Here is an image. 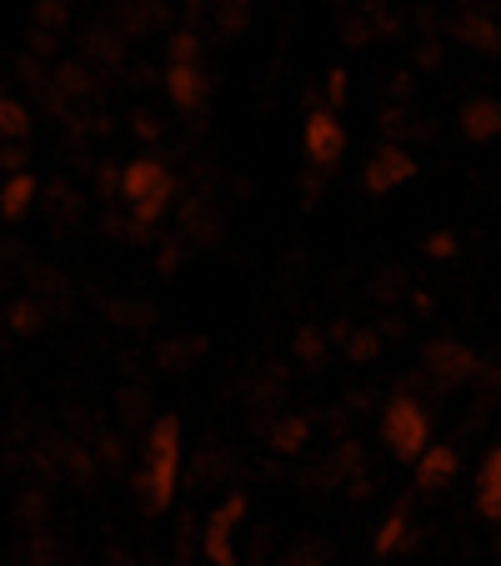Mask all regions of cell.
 <instances>
[{
  "instance_id": "obj_15",
  "label": "cell",
  "mask_w": 501,
  "mask_h": 566,
  "mask_svg": "<svg viewBox=\"0 0 501 566\" xmlns=\"http://www.w3.org/2000/svg\"><path fill=\"white\" fill-rule=\"evenodd\" d=\"M457 251V235H431V256H451Z\"/></svg>"
},
{
  "instance_id": "obj_14",
  "label": "cell",
  "mask_w": 501,
  "mask_h": 566,
  "mask_svg": "<svg viewBox=\"0 0 501 566\" xmlns=\"http://www.w3.org/2000/svg\"><path fill=\"white\" fill-rule=\"evenodd\" d=\"M301 437H306V427H301V421H286V431H276V447L281 451H296Z\"/></svg>"
},
{
  "instance_id": "obj_1",
  "label": "cell",
  "mask_w": 501,
  "mask_h": 566,
  "mask_svg": "<svg viewBox=\"0 0 501 566\" xmlns=\"http://www.w3.org/2000/svg\"><path fill=\"white\" fill-rule=\"evenodd\" d=\"M176 481H181V427L171 417L150 427V447H146V496L150 506H171Z\"/></svg>"
},
{
  "instance_id": "obj_9",
  "label": "cell",
  "mask_w": 501,
  "mask_h": 566,
  "mask_svg": "<svg viewBox=\"0 0 501 566\" xmlns=\"http://www.w3.org/2000/svg\"><path fill=\"white\" fill-rule=\"evenodd\" d=\"M461 130H467L471 140H491L501 130V106L497 101H467V106H461Z\"/></svg>"
},
{
  "instance_id": "obj_11",
  "label": "cell",
  "mask_w": 501,
  "mask_h": 566,
  "mask_svg": "<svg viewBox=\"0 0 501 566\" xmlns=\"http://www.w3.org/2000/svg\"><path fill=\"white\" fill-rule=\"evenodd\" d=\"M31 196H35V181H31V176H25V171H15L11 181L0 186V216H11V221H15V216H25V206H31Z\"/></svg>"
},
{
  "instance_id": "obj_2",
  "label": "cell",
  "mask_w": 501,
  "mask_h": 566,
  "mask_svg": "<svg viewBox=\"0 0 501 566\" xmlns=\"http://www.w3.org/2000/svg\"><path fill=\"white\" fill-rule=\"evenodd\" d=\"M382 431H386V447L401 461H421L431 451V421L421 411V401H411V396H396L392 407H386Z\"/></svg>"
},
{
  "instance_id": "obj_6",
  "label": "cell",
  "mask_w": 501,
  "mask_h": 566,
  "mask_svg": "<svg viewBox=\"0 0 501 566\" xmlns=\"http://www.w3.org/2000/svg\"><path fill=\"white\" fill-rule=\"evenodd\" d=\"M241 516H246V502H241V496H231V502L211 516V526H206V556H211L216 566H231L236 562V556H231V526L241 522Z\"/></svg>"
},
{
  "instance_id": "obj_10",
  "label": "cell",
  "mask_w": 501,
  "mask_h": 566,
  "mask_svg": "<svg viewBox=\"0 0 501 566\" xmlns=\"http://www.w3.org/2000/svg\"><path fill=\"white\" fill-rule=\"evenodd\" d=\"M451 476H457V451L451 447H431L427 457L416 461V486H427V492L441 486V481H451Z\"/></svg>"
},
{
  "instance_id": "obj_3",
  "label": "cell",
  "mask_w": 501,
  "mask_h": 566,
  "mask_svg": "<svg viewBox=\"0 0 501 566\" xmlns=\"http://www.w3.org/2000/svg\"><path fill=\"white\" fill-rule=\"evenodd\" d=\"M121 191H126L136 221H156V216L166 211V201H171V171H166L160 160L140 156V160H131V166H126V176H121Z\"/></svg>"
},
{
  "instance_id": "obj_5",
  "label": "cell",
  "mask_w": 501,
  "mask_h": 566,
  "mask_svg": "<svg viewBox=\"0 0 501 566\" xmlns=\"http://www.w3.org/2000/svg\"><path fill=\"white\" fill-rule=\"evenodd\" d=\"M411 176H416V160L406 156L401 146H386V150H376V156L366 160L362 181H366V191H396V186H406Z\"/></svg>"
},
{
  "instance_id": "obj_17",
  "label": "cell",
  "mask_w": 501,
  "mask_h": 566,
  "mask_svg": "<svg viewBox=\"0 0 501 566\" xmlns=\"http://www.w3.org/2000/svg\"><path fill=\"white\" fill-rule=\"evenodd\" d=\"M0 566H6V562H0Z\"/></svg>"
},
{
  "instance_id": "obj_8",
  "label": "cell",
  "mask_w": 501,
  "mask_h": 566,
  "mask_svg": "<svg viewBox=\"0 0 501 566\" xmlns=\"http://www.w3.org/2000/svg\"><path fill=\"white\" fill-rule=\"evenodd\" d=\"M477 506H481V516L501 522V447H491V451H487V461H481V476H477Z\"/></svg>"
},
{
  "instance_id": "obj_16",
  "label": "cell",
  "mask_w": 501,
  "mask_h": 566,
  "mask_svg": "<svg viewBox=\"0 0 501 566\" xmlns=\"http://www.w3.org/2000/svg\"><path fill=\"white\" fill-rule=\"evenodd\" d=\"M467 35H471V41H497V31H491V25H481V21H467Z\"/></svg>"
},
{
  "instance_id": "obj_7",
  "label": "cell",
  "mask_w": 501,
  "mask_h": 566,
  "mask_svg": "<svg viewBox=\"0 0 501 566\" xmlns=\"http://www.w3.org/2000/svg\"><path fill=\"white\" fill-rule=\"evenodd\" d=\"M166 86H171V96H176V106H196L201 101V81H196V71H191V41H176V65H171V75H166Z\"/></svg>"
},
{
  "instance_id": "obj_4",
  "label": "cell",
  "mask_w": 501,
  "mask_h": 566,
  "mask_svg": "<svg viewBox=\"0 0 501 566\" xmlns=\"http://www.w3.org/2000/svg\"><path fill=\"white\" fill-rule=\"evenodd\" d=\"M346 150V130L336 120V111H311L306 116V156L316 166H331V160H342Z\"/></svg>"
},
{
  "instance_id": "obj_13",
  "label": "cell",
  "mask_w": 501,
  "mask_h": 566,
  "mask_svg": "<svg viewBox=\"0 0 501 566\" xmlns=\"http://www.w3.org/2000/svg\"><path fill=\"white\" fill-rule=\"evenodd\" d=\"M0 136H25V111L15 106L11 96H0Z\"/></svg>"
},
{
  "instance_id": "obj_12",
  "label": "cell",
  "mask_w": 501,
  "mask_h": 566,
  "mask_svg": "<svg viewBox=\"0 0 501 566\" xmlns=\"http://www.w3.org/2000/svg\"><path fill=\"white\" fill-rule=\"evenodd\" d=\"M396 546H406V516L392 512L382 522V532H376V552H396Z\"/></svg>"
}]
</instances>
